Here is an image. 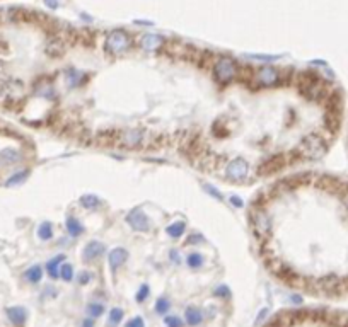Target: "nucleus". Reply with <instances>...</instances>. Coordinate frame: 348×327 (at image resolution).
Wrapping results in <instances>:
<instances>
[{
    "mask_svg": "<svg viewBox=\"0 0 348 327\" xmlns=\"http://www.w3.org/2000/svg\"><path fill=\"white\" fill-rule=\"evenodd\" d=\"M297 89L300 96L308 101H322L326 96L324 82L319 78L314 72H302L297 77Z\"/></svg>",
    "mask_w": 348,
    "mask_h": 327,
    "instance_id": "obj_1",
    "label": "nucleus"
},
{
    "mask_svg": "<svg viewBox=\"0 0 348 327\" xmlns=\"http://www.w3.org/2000/svg\"><path fill=\"white\" fill-rule=\"evenodd\" d=\"M326 152H328V145H326L324 138L316 133H310L300 140L294 150V155L306 160H319L324 157Z\"/></svg>",
    "mask_w": 348,
    "mask_h": 327,
    "instance_id": "obj_2",
    "label": "nucleus"
},
{
    "mask_svg": "<svg viewBox=\"0 0 348 327\" xmlns=\"http://www.w3.org/2000/svg\"><path fill=\"white\" fill-rule=\"evenodd\" d=\"M132 46H134V39L130 38V34H128L125 29H113L106 36L104 51L111 56L123 55V53L130 51Z\"/></svg>",
    "mask_w": 348,
    "mask_h": 327,
    "instance_id": "obj_3",
    "label": "nucleus"
},
{
    "mask_svg": "<svg viewBox=\"0 0 348 327\" xmlns=\"http://www.w3.org/2000/svg\"><path fill=\"white\" fill-rule=\"evenodd\" d=\"M239 75V67L230 56H218L214 65V78L220 85L230 84Z\"/></svg>",
    "mask_w": 348,
    "mask_h": 327,
    "instance_id": "obj_4",
    "label": "nucleus"
},
{
    "mask_svg": "<svg viewBox=\"0 0 348 327\" xmlns=\"http://www.w3.org/2000/svg\"><path fill=\"white\" fill-rule=\"evenodd\" d=\"M250 220L252 225V230H254V237L258 239H268L272 237V217L266 213L264 208H251L250 213Z\"/></svg>",
    "mask_w": 348,
    "mask_h": 327,
    "instance_id": "obj_5",
    "label": "nucleus"
},
{
    "mask_svg": "<svg viewBox=\"0 0 348 327\" xmlns=\"http://www.w3.org/2000/svg\"><path fill=\"white\" fill-rule=\"evenodd\" d=\"M145 138H147V135H145L144 130H140V128H128V130L118 131L116 143L122 148H140L145 142Z\"/></svg>",
    "mask_w": 348,
    "mask_h": 327,
    "instance_id": "obj_6",
    "label": "nucleus"
},
{
    "mask_svg": "<svg viewBox=\"0 0 348 327\" xmlns=\"http://www.w3.org/2000/svg\"><path fill=\"white\" fill-rule=\"evenodd\" d=\"M252 78L258 82L260 87H275L284 82L282 72L278 68L272 67V65H264V67H260L258 70H254V77Z\"/></svg>",
    "mask_w": 348,
    "mask_h": 327,
    "instance_id": "obj_7",
    "label": "nucleus"
},
{
    "mask_svg": "<svg viewBox=\"0 0 348 327\" xmlns=\"http://www.w3.org/2000/svg\"><path fill=\"white\" fill-rule=\"evenodd\" d=\"M285 164H287V159H285L284 154H273L258 165V176L264 177L280 172L285 167Z\"/></svg>",
    "mask_w": 348,
    "mask_h": 327,
    "instance_id": "obj_8",
    "label": "nucleus"
},
{
    "mask_svg": "<svg viewBox=\"0 0 348 327\" xmlns=\"http://www.w3.org/2000/svg\"><path fill=\"white\" fill-rule=\"evenodd\" d=\"M227 179L232 181V183H242L244 179L250 174V164L246 162L244 159H234L232 162L227 164Z\"/></svg>",
    "mask_w": 348,
    "mask_h": 327,
    "instance_id": "obj_9",
    "label": "nucleus"
},
{
    "mask_svg": "<svg viewBox=\"0 0 348 327\" xmlns=\"http://www.w3.org/2000/svg\"><path fill=\"white\" fill-rule=\"evenodd\" d=\"M126 223L135 232H148L150 230V222H148L147 215L142 212V208H134L126 215Z\"/></svg>",
    "mask_w": 348,
    "mask_h": 327,
    "instance_id": "obj_10",
    "label": "nucleus"
},
{
    "mask_svg": "<svg viewBox=\"0 0 348 327\" xmlns=\"http://www.w3.org/2000/svg\"><path fill=\"white\" fill-rule=\"evenodd\" d=\"M162 44H164V39L160 38L159 34H152V32H148V34H144L142 38H140V48L147 53L159 51Z\"/></svg>",
    "mask_w": 348,
    "mask_h": 327,
    "instance_id": "obj_11",
    "label": "nucleus"
},
{
    "mask_svg": "<svg viewBox=\"0 0 348 327\" xmlns=\"http://www.w3.org/2000/svg\"><path fill=\"white\" fill-rule=\"evenodd\" d=\"M126 259H128L126 249H123V247H116V249L111 251L110 256H108V264H110L111 271L116 273L120 268L123 266V264L126 263Z\"/></svg>",
    "mask_w": 348,
    "mask_h": 327,
    "instance_id": "obj_12",
    "label": "nucleus"
},
{
    "mask_svg": "<svg viewBox=\"0 0 348 327\" xmlns=\"http://www.w3.org/2000/svg\"><path fill=\"white\" fill-rule=\"evenodd\" d=\"M7 319L10 321V324L14 327H24L28 321V310L22 307H9L6 310Z\"/></svg>",
    "mask_w": 348,
    "mask_h": 327,
    "instance_id": "obj_13",
    "label": "nucleus"
},
{
    "mask_svg": "<svg viewBox=\"0 0 348 327\" xmlns=\"http://www.w3.org/2000/svg\"><path fill=\"white\" fill-rule=\"evenodd\" d=\"M102 254H104V246H102L101 242L92 241L86 246L84 252H82V259H84L86 263H92V261L101 258Z\"/></svg>",
    "mask_w": 348,
    "mask_h": 327,
    "instance_id": "obj_14",
    "label": "nucleus"
},
{
    "mask_svg": "<svg viewBox=\"0 0 348 327\" xmlns=\"http://www.w3.org/2000/svg\"><path fill=\"white\" fill-rule=\"evenodd\" d=\"M65 78H67V84L68 87H78V85H82L84 82L87 80V75L86 73H82V72H78V70L76 68H68L67 72H65Z\"/></svg>",
    "mask_w": 348,
    "mask_h": 327,
    "instance_id": "obj_15",
    "label": "nucleus"
},
{
    "mask_svg": "<svg viewBox=\"0 0 348 327\" xmlns=\"http://www.w3.org/2000/svg\"><path fill=\"white\" fill-rule=\"evenodd\" d=\"M20 159H22L20 152L14 150V148H6V150L0 152V164L2 165H14V164H18Z\"/></svg>",
    "mask_w": 348,
    "mask_h": 327,
    "instance_id": "obj_16",
    "label": "nucleus"
},
{
    "mask_svg": "<svg viewBox=\"0 0 348 327\" xmlns=\"http://www.w3.org/2000/svg\"><path fill=\"white\" fill-rule=\"evenodd\" d=\"M184 319L188 322V326H200L203 322V312L196 307H188L184 310Z\"/></svg>",
    "mask_w": 348,
    "mask_h": 327,
    "instance_id": "obj_17",
    "label": "nucleus"
},
{
    "mask_svg": "<svg viewBox=\"0 0 348 327\" xmlns=\"http://www.w3.org/2000/svg\"><path fill=\"white\" fill-rule=\"evenodd\" d=\"M324 126L328 128L331 133L340 128V111H326V116H324Z\"/></svg>",
    "mask_w": 348,
    "mask_h": 327,
    "instance_id": "obj_18",
    "label": "nucleus"
},
{
    "mask_svg": "<svg viewBox=\"0 0 348 327\" xmlns=\"http://www.w3.org/2000/svg\"><path fill=\"white\" fill-rule=\"evenodd\" d=\"M64 259H65V256H56V258H53L52 261H48L46 271L52 278H60V264Z\"/></svg>",
    "mask_w": 348,
    "mask_h": 327,
    "instance_id": "obj_19",
    "label": "nucleus"
},
{
    "mask_svg": "<svg viewBox=\"0 0 348 327\" xmlns=\"http://www.w3.org/2000/svg\"><path fill=\"white\" fill-rule=\"evenodd\" d=\"M166 232H168L169 237L180 239L181 235H183L184 232H186V223L184 222H174V223H171V225L168 227V229H166Z\"/></svg>",
    "mask_w": 348,
    "mask_h": 327,
    "instance_id": "obj_20",
    "label": "nucleus"
},
{
    "mask_svg": "<svg viewBox=\"0 0 348 327\" xmlns=\"http://www.w3.org/2000/svg\"><path fill=\"white\" fill-rule=\"evenodd\" d=\"M80 205L84 206L86 210H98L101 206V200L94 194H84L80 198Z\"/></svg>",
    "mask_w": 348,
    "mask_h": 327,
    "instance_id": "obj_21",
    "label": "nucleus"
},
{
    "mask_svg": "<svg viewBox=\"0 0 348 327\" xmlns=\"http://www.w3.org/2000/svg\"><path fill=\"white\" fill-rule=\"evenodd\" d=\"M65 225H67V232L72 235V237H78V235L84 232V227H82L77 218H74V217H68L67 222H65Z\"/></svg>",
    "mask_w": 348,
    "mask_h": 327,
    "instance_id": "obj_22",
    "label": "nucleus"
},
{
    "mask_svg": "<svg viewBox=\"0 0 348 327\" xmlns=\"http://www.w3.org/2000/svg\"><path fill=\"white\" fill-rule=\"evenodd\" d=\"M24 278L32 285L40 283L41 278H43V270H41L40 266H31L26 273H24Z\"/></svg>",
    "mask_w": 348,
    "mask_h": 327,
    "instance_id": "obj_23",
    "label": "nucleus"
},
{
    "mask_svg": "<svg viewBox=\"0 0 348 327\" xmlns=\"http://www.w3.org/2000/svg\"><path fill=\"white\" fill-rule=\"evenodd\" d=\"M38 237L41 241H50L53 237V225L50 222H43L38 229Z\"/></svg>",
    "mask_w": 348,
    "mask_h": 327,
    "instance_id": "obj_24",
    "label": "nucleus"
},
{
    "mask_svg": "<svg viewBox=\"0 0 348 327\" xmlns=\"http://www.w3.org/2000/svg\"><path fill=\"white\" fill-rule=\"evenodd\" d=\"M28 176H29V171H20L18 174H14L12 177H9V179L6 181V186L7 188H12V186H18L20 183H24V181L28 179Z\"/></svg>",
    "mask_w": 348,
    "mask_h": 327,
    "instance_id": "obj_25",
    "label": "nucleus"
},
{
    "mask_svg": "<svg viewBox=\"0 0 348 327\" xmlns=\"http://www.w3.org/2000/svg\"><path fill=\"white\" fill-rule=\"evenodd\" d=\"M87 314H89L92 319L96 317H101L104 314V305L102 304H98V302H92V304L87 305Z\"/></svg>",
    "mask_w": 348,
    "mask_h": 327,
    "instance_id": "obj_26",
    "label": "nucleus"
},
{
    "mask_svg": "<svg viewBox=\"0 0 348 327\" xmlns=\"http://www.w3.org/2000/svg\"><path fill=\"white\" fill-rule=\"evenodd\" d=\"M186 264H188L192 270H198V268H202V264H203V256L193 252V254H190L188 258H186Z\"/></svg>",
    "mask_w": 348,
    "mask_h": 327,
    "instance_id": "obj_27",
    "label": "nucleus"
},
{
    "mask_svg": "<svg viewBox=\"0 0 348 327\" xmlns=\"http://www.w3.org/2000/svg\"><path fill=\"white\" fill-rule=\"evenodd\" d=\"M169 309H171V302H169L168 299H164V297L156 302V312L159 314V316H164V314H168Z\"/></svg>",
    "mask_w": 348,
    "mask_h": 327,
    "instance_id": "obj_28",
    "label": "nucleus"
},
{
    "mask_svg": "<svg viewBox=\"0 0 348 327\" xmlns=\"http://www.w3.org/2000/svg\"><path fill=\"white\" fill-rule=\"evenodd\" d=\"M60 278L64 281H72L74 280V268L72 264H64L60 268Z\"/></svg>",
    "mask_w": 348,
    "mask_h": 327,
    "instance_id": "obj_29",
    "label": "nucleus"
},
{
    "mask_svg": "<svg viewBox=\"0 0 348 327\" xmlns=\"http://www.w3.org/2000/svg\"><path fill=\"white\" fill-rule=\"evenodd\" d=\"M123 319V310L122 309H111L110 312V326H118Z\"/></svg>",
    "mask_w": 348,
    "mask_h": 327,
    "instance_id": "obj_30",
    "label": "nucleus"
},
{
    "mask_svg": "<svg viewBox=\"0 0 348 327\" xmlns=\"http://www.w3.org/2000/svg\"><path fill=\"white\" fill-rule=\"evenodd\" d=\"M214 133H215V136H218V138H226V136L229 135L230 131H229V128L224 125V123L217 121V123L214 125Z\"/></svg>",
    "mask_w": 348,
    "mask_h": 327,
    "instance_id": "obj_31",
    "label": "nucleus"
},
{
    "mask_svg": "<svg viewBox=\"0 0 348 327\" xmlns=\"http://www.w3.org/2000/svg\"><path fill=\"white\" fill-rule=\"evenodd\" d=\"M214 297H217V299H230V290L229 287H226V285H220V287H217L214 290Z\"/></svg>",
    "mask_w": 348,
    "mask_h": 327,
    "instance_id": "obj_32",
    "label": "nucleus"
},
{
    "mask_svg": "<svg viewBox=\"0 0 348 327\" xmlns=\"http://www.w3.org/2000/svg\"><path fill=\"white\" fill-rule=\"evenodd\" d=\"M148 295H150V288H148V285H142L138 292H136V302H138V304H142V302L147 300Z\"/></svg>",
    "mask_w": 348,
    "mask_h": 327,
    "instance_id": "obj_33",
    "label": "nucleus"
},
{
    "mask_svg": "<svg viewBox=\"0 0 348 327\" xmlns=\"http://www.w3.org/2000/svg\"><path fill=\"white\" fill-rule=\"evenodd\" d=\"M203 189H205V191L208 193L210 196H214L215 200H218V201H222V200H224V196H222L220 193H218V189H217V188H214L212 184H206V183H205V184H203Z\"/></svg>",
    "mask_w": 348,
    "mask_h": 327,
    "instance_id": "obj_34",
    "label": "nucleus"
},
{
    "mask_svg": "<svg viewBox=\"0 0 348 327\" xmlns=\"http://www.w3.org/2000/svg\"><path fill=\"white\" fill-rule=\"evenodd\" d=\"M164 322H166V326H168V327H183V321H181V319L178 317V316L166 317Z\"/></svg>",
    "mask_w": 348,
    "mask_h": 327,
    "instance_id": "obj_35",
    "label": "nucleus"
},
{
    "mask_svg": "<svg viewBox=\"0 0 348 327\" xmlns=\"http://www.w3.org/2000/svg\"><path fill=\"white\" fill-rule=\"evenodd\" d=\"M205 239H203L202 234H192L188 239H186V246H196V244H202Z\"/></svg>",
    "mask_w": 348,
    "mask_h": 327,
    "instance_id": "obj_36",
    "label": "nucleus"
},
{
    "mask_svg": "<svg viewBox=\"0 0 348 327\" xmlns=\"http://www.w3.org/2000/svg\"><path fill=\"white\" fill-rule=\"evenodd\" d=\"M264 203H266V194L261 193L256 198H252V208H263Z\"/></svg>",
    "mask_w": 348,
    "mask_h": 327,
    "instance_id": "obj_37",
    "label": "nucleus"
},
{
    "mask_svg": "<svg viewBox=\"0 0 348 327\" xmlns=\"http://www.w3.org/2000/svg\"><path fill=\"white\" fill-rule=\"evenodd\" d=\"M250 56L254 58V60H260V61H275L280 58V55H250Z\"/></svg>",
    "mask_w": 348,
    "mask_h": 327,
    "instance_id": "obj_38",
    "label": "nucleus"
},
{
    "mask_svg": "<svg viewBox=\"0 0 348 327\" xmlns=\"http://www.w3.org/2000/svg\"><path fill=\"white\" fill-rule=\"evenodd\" d=\"M125 327H145L144 326V321H142V317H134L132 321H128L126 322V326Z\"/></svg>",
    "mask_w": 348,
    "mask_h": 327,
    "instance_id": "obj_39",
    "label": "nucleus"
},
{
    "mask_svg": "<svg viewBox=\"0 0 348 327\" xmlns=\"http://www.w3.org/2000/svg\"><path fill=\"white\" fill-rule=\"evenodd\" d=\"M77 281H78V285H87L90 281V275L87 271L80 273V275H78V278H77Z\"/></svg>",
    "mask_w": 348,
    "mask_h": 327,
    "instance_id": "obj_40",
    "label": "nucleus"
},
{
    "mask_svg": "<svg viewBox=\"0 0 348 327\" xmlns=\"http://www.w3.org/2000/svg\"><path fill=\"white\" fill-rule=\"evenodd\" d=\"M229 201L232 203V206H236V208H242V205H244V201L239 196H230Z\"/></svg>",
    "mask_w": 348,
    "mask_h": 327,
    "instance_id": "obj_41",
    "label": "nucleus"
},
{
    "mask_svg": "<svg viewBox=\"0 0 348 327\" xmlns=\"http://www.w3.org/2000/svg\"><path fill=\"white\" fill-rule=\"evenodd\" d=\"M169 258H171L172 263H176V264H180V263H181V259H180V252H178V251H171V252H169Z\"/></svg>",
    "mask_w": 348,
    "mask_h": 327,
    "instance_id": "obj_42",
    "label": "nucleus"
},
{
    "mask_svg": "<svg viewBox=\"0 0 348 327\" xmlns=\"http://www.w3.org/2000/svg\"><path fill=\"white\" fill-rule=\"evenodd\" d=\"M266 314H268V310H266V309H263V310H261V312H260V317L256 319V324H260V322L263 321V319H264V316H266Z\"/></svg>",
    "mask_w": 348,
    "mask_h": 327,
    "instance_id": "obj_43",
    "label": "nucleus"
},
{
    "mask_svg": "<svg viewBox=\"0 0 348 327\" xmlns=\"http://www.w3.org/2000/svg\"><path fill=\"white\" fill-rule=\"evenodd\" d=\"M82 327H94V322H92V319H86V321L82 322Z\"/></svg>",
    "mask_w": 348,
    "mask_h": 327,
    "instance_id": "obj_44",
    "label": "nucleus"
},
{
    "mask_svg": "<svg viewBox=\"0 0 348 327\" xmlns=\"http://www.w3.org/2000/svg\"><path fill=\"white\" fill-rule=\"evenodd\" d=\"M46 5H48V7H52V9H56L58 3L55 2V0H46Z\"/></svg>",
    "mask_w": 348,
    "mask_h": 327,
    "instance_id": "obj_45",
    "label": "nucleus"
},
{
    "mask_svg": "<svg viewBox=\"0 0 348 327\" xmlns=\"http://www.w3.org/2000/svg\"><path fill=\"white\" fill-rule=\"evenodd\" d=\"M135 24H142V26H152L150 20H135Z\"/></svg>",
    "mask_w": 348,
    "mask_h": 327,
    "instance_id": "obj_46",
    "label": "nucleus"
},
{
    "mask_svg": "<svg viewBox=\"0 0 348 327\" xmlns=\"http://www.w3.org/2000/svg\"><path fill=\"white\" fill-rule=\"evenodd\" d=\"M290 299H292V302H294V304H300V302H302V299H300V297H296V295H294V297H290Z\"/></svg>",
    "mask_w": 348,
    "mask_h": 327,
    "instance_id": "obj_47",
    "label": "nucleus"
},
{
    "mask_svg": "<svg viewBox=\"0 0 348 327\" xmlns=\"http://www.w3.org/2000/svg\"><path fill=\"white\" fill-rule=\"evenodd\" d=\"M343 203H345V206H346V210H348V191L343 194Z\"/></svg>",
    "mask_w": 348,
    "mask_h": 327,
    "instance_id": "obj_48",
    "label": "nucleus"
}]
</instances>
